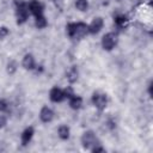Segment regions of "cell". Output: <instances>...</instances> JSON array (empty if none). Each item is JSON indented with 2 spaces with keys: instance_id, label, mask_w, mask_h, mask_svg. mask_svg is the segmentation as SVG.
Segmentation results:
<instances>
[{
  "instance_id": "cb8c5ba5",
  "label": "cell",
  "mask_w": 153,
  "mask_h": 153,
  "mask_svg": "<svg viewBox=\"0 0 153 153\" xmlns=\"http://www.w3.org/2000/svg\"><path fill=\"white\" fill-rule=\"evenodd\" d=\"M7 121H8V118H7L6 114L0 112V129H2V128H5V127H6Z\"/></svg>"
},
{
  "instance_id": "ac0fdd59",
  "label": "cell",
  "mask_w": 153,
  "mask_h": 153,
  "mask_svg": "<svg viewBox=\"0 0 153 153\" xmlns=\"http://www.w3.org/2000/svg\"><path fill=\"white\" fill-rule=\"evenodd\" d=\"M88 0H75V8L80 12H85L88 10Z\"/></svg>"
},
{
  "instance_id": "ba28073f",
  "label": "cell",
  "mask_w": 153,
  "mask_h": 153,
  "mask_svg": "<svg viewBox=\"0 0 153 153\" xmlns=\"http://www.w3.org/2000/svg\"><path fill=\"white\" fill-rule=\"evenodd\" d=\"M49 99L50 102L57 104V103H62L66 98H65V94H63V88L59 87V86H54L50 88L49 91Z\"/></svg>"
},
{
  "instance_id": "8fae6325",
  "label": "cell",
  "mask_w": 153,
  "mask_h": 153,
  "mask_svg": "<svg viewBox=\"0 0 153 153\" xmlns=\"http://www.w3.org/2000/svg\"><path fill=\"white\" fill-rule=\"evenodd\" d=\"M36 65H37L36 63V59H35V56L32 54L27 53V54H25L23 56V59H22V67L24 69H26V71H33L35 67H36Z\"/></svg>"
},
{
  "instance_id": "7402d4cb",
  "label": "cell",
  "mask_w": 153,
  "mask_h": 153,
  "mask_svg": "<svg viewBox=\"0 0 153 153\" xmlns=\"http://www.w3.org/2000/svg\"><path fill=\"white\" fill-rule=\"evenodd\" d=\"M90 151H91L92 153H103V152H105V148L103 147V145H102L100 141H99V142H97Z\"/></svg>"
},
{
  "instance_id": "5bb4252c",
  "label": "cell",
  "mask_w": 153,
  "mask_h": 153,
  "mask_svg": "<svg viewBox=\"0 0 153 153\" xmlns=\"http://www.w3.org/2000/svg\"><path fill=\"white\" fill-rule=\"evenodd\" d=\"M68 104H69V108L72 109V110H80L81 108H82V104H84V99H82V97L81 96H79V94H74V96H72L69 99H68Z\"/></svg>"
},
{
  "instance_id": "8992f818",
  "label": "cell",
  "mask_w": 153,
  "mask_h": 153,
  "mask_svg": "<svg viewBox=\"0 0 153 153\" xmlns=\"http://www.w3.org/2000/svg\"><path fill=\"white\" fill-rule=\"evenodd\" d=\"M27 8H29L30 14H32L33 17L44 14V5L39 0H29L27 1Z\"/></svg>"
},
{
  "instance_id": "4fadbf2b",
  "label": "cell",
  "mask_w": 153,
  "mask_h": 153,
  "mask_svg": "<svg viewBox=\"0 0 153 153\" xmlns=\"http://www.w3.org/2000/svg\"><path fill=\"white\" fill-rule=\"evenodd\" d=\"M66 79H67V81L71 85L78 81V79H79V69H78L76 66H71L67 69V72H66Z\"/></svg>"
},
{
  "instance_id": "3957f363",
  "label": "cell",
  "mask_w": 153,
  "mask_h": 153,
  "mask_svg": "<svg viewBox=\"0 0 153 153\" xmlns=\"http://www.w3.org/2000/svg\"><path fill=\"white\" fill-rule=\"evenodd\" d=\"M118 44V32L117 31H109L103 35L100 39V45L105 51L114 50Z\"/></svg>"
},
{
  "instance_id": "603a6c76",
  "label": "cell",
  "mask_w": 153,
  "mask_h": 153,
  "mask_svg": "<svg viewBox=\"0 0 153 153\" xmlns=\"http://www.w3.org/2000/svg\"><path fill=\"white\" fill-rule=\"evenodd\" d=\"M8 35H10V29L7 26H5V25H1L0 26V39L6 38Z\"/></svg>"
},
{
  "instance_id": "7a4b0ae2",
  "label": "cell",
  "mask_w": 153,
  "mask_h": 153,
  "mask_svg": "<svg viewBox=\"0 0 153 153\" xmlns=\"http://www.w3.org/2000/svg\"><path fill=\"white\" fill-rule=\"evenodd\" d=\"M14 4V14H16V22L18 25H23L27 22L30 17V12L27 8V2L25 0H13Z\"/></svg>"
},
{
  "instance_id": "30bf717a",
  "label": "cell",
  "mask_w": 153,
  "mask_h": 153,
  "mask_svg": "<svg viewBox=\"0 0 153 153\" xmlns=\"http://www.w3.org/2000/svg\"><path fill=\"white\" fill-rule=\"evenodd\" d=\"M33 135H35V128L32 126L26 127L20 134V143H22V146H27L32 141Z\"/></svg>"
},
{
  "instance_id": "ffe728a7",
  "label": "cell",
  "mask_w": 153,
  "mask_h": 153,
  "mask_svg": "<svg viewBox=\"0 0 153 153\" xmlns=\"http://www.w3.org/2000/svg\"><path fill=\"white\" fill-rule=\"evenodd\" d=\"M105 126H106V128H108L109 130H115L116 127H117V122H116V120H115L114 117H109V118L105 121Z\"/></svg>"
},
{
  "instance_id": "2e32d148",
  "label": "cell",
  "mask_w": 153,
  "mask_h": 153,
  "mask_svg": "<svg viewBox=\"0 0 153 153\" xmlns=\"http://www.w3.org/2000/svg\"><path fill=\"white\" fill-rule=\"evenodd\" d=\"M18 67H19V63L16 60L11 59L6 65V73L8 75H14L17 73V71H18Z\"/></svg>"
},
{
  "instance_id": "9a60e30c",
  "label": "cell",
  "mask_w": 153,
  "mask_h": 153,
  "mask_svg": "<svg viewBox=\"0 0 153 153\" xmlns=\"http://www.w3.org/2000/svg\"><path fill=\"white\" fill-rule=\"evenodd\" d=\"M57 136L62 141H67L71 137V128L67 124H60L57 128Z\"/></svg>"
},
{
  "instance_id": "6da1fadb",
  "label": "cell",
  "mask_w": 153,
  "mask_h": 153,
  "mask_svg": "<svg viewBox=\"0 0 153 153\" xmlns=\"http://www.w3.org/2000/svg\"><path fill=\"white\" fill-rule=\"evenodd\" d=\"M66 33L71 39H81L88 35V26L84 22H71L66 25Z\"/></svg>"
},
{
  "instance_id": "e0dca14e",
  "label": "cell",
  "mask_w": 153,
  "mask_h": 153,
  "mask_svg": "<svg viewBox=\"0 0 153 153\" xmlns=\"http://www.w3.org/2000/svg\"><path fill=\"white\" fill-rule=\"evenodd\" d=\"M35 26L37 29H45L48 26V20H47V18H45L44 14H41V16L35 17Z\"/></svg>"
},
{
  "instance_id": "52a82bcc",
  "label": "cell",
  "mask_w": 153,
  "mask_h": 153,
  "mask_svg": "<svg viewBox=\"0 0 153 153\" xmlns=\"http://www.w3.org/2000/svg\"><path fill=\"white\" fill-rule=\"evenodd\" d=\"M87 26H88V35H97L104 27V19L102 17H94L90 22V24H87Z\"/></svg>"
},
{
  "instance_id": "d6986e66",
  "label": "cell",
  "mask_w": 153,
  "mask_h": 153,
  "mask_svg": "<svg viewBox=\"0 0 153 153\" xmlns=\"http://www.w3.org/2000/svg\"><path fill=\"white\" fill-rule=\"evenodd\" d=\"M11 110V104L7 99L5 98H0V112H4V114H8Z\"/></svg>"
},
{
  "instance_id": "4316f807",
  "label": "cell",
  "mask_w": 153,
  "mask_h": 153,
  "mask_svg": "<svg viewBox=\"0 0 153 153\" xmlns=\"http://www.w3.org/2000/svg\"><path fill=\"white\" fill-rule=\"evenodd\" d=\"M116 1H121V0H116Z\"/></svg>"
},
{
  "instance_id": "9c48e42d",
  "label": "cell",
  "mask_w": 153,
  "mask_h": 153,
  "mask_svg": "<svg viewBox=\"0 0 153 153\" xmlns=\"http://www.w3.org/2000/svg\"><path fill=\"white\" fill-rule=\"evenodd\" d=\"M38 116H39L41 122H43V123H50V122L54 120L55 112H54V110H53L50 106L43 105V106L41 108V110H39Z\"/></svg>"
},
{
  "instance_id": "5b68a950",
  "label": "cell",
  "mask_w": 153,
  "mask_h": 153,
  "mask_svg": "<svg viewBox=\"0 0 153 153\" xmlns=\"http://www.w3.org/2000/svg\"><path fill=\"white\" fill-rule=\"evenodd\" d=\"M80 142H81V146L85 149L90 151L97 142H99V140H98L97 134L93 130H86V131L82 133V135L80 137Z\"/></svg>"
},
{
  "instance_id": "7c38bea8",
  "label": "cell",
  "mask_w": 153,
  "mask_h": 153,
  "mask_svg": "<svg viewBox=\"0 0 153 153\" xmlns=\"http://www.w3.org/2000/svg\"><path fill=\"white\" fill-rule=\"evenodd\" d=\"M114 24L117 27V30H124V29H127V26L129 24V19L126 14L118 13L114 17Z\"/></svg>"
},
{
  "instance_id": "44dd1931",
  "label": "cell",
  "mask_w": 153,
  "mask_h": 153,
  "mask_svg": "<svg viewBox=\"0 0 153 153\" xmlns=\"http://www.w3.org/2000/svg\"><path fill=\"white\" fill-rule=\"evenodd\" d=\"M63 94H65V98L66 99H69L72 96H74L75 94V92H74V88L69 85V86H67V87H65L63 88Z\"/></svg>"
},
{
  "instance_id": "484cf974",
  "label": "cell",
  "mask_w": 153,
  "mask_h": 153,
  "mask_svg": "<svg viewBox=\"0 0 153 153\" xmlns=\"http://www.w3.org/2000/svg\"><path fill=\"white\" fill-rule=\"evenodd\" d=\"M51 1H55V2H57V1H60V0H51Z\"/></svg>"
},
{
  "instance_id": "d4e9b609",
  "label": "cell",
  "mask_w": 153,
  "mask_h": 153,
  "mask_svg": "<svg viewBox=\"0 0 153 153\" xmlns=\"http://www.w3.org/2000/svg\"><path fill=\"white\" fill-rule=\"evenodd\" d=\"M147 92H148V96L152 98L153 97V80H149L147 85Z\"/></svg>"
},
{
  "instance_id": "277c9868",
  "label": "cell",
  "mask_w": 153,
  "mask_h": 153,
  "mask_svg": "<svg viewBox=\"0 0 153 153\" xmlns=\"http://www.w3.org/2000/svg\"><path fill=\"white\" fill-rule=\"evenodd\" d=\"M91 103L92 105L98 110V111H104L105 108L108 106V103H109V98H108V94L102 92V91H94L91 96Z\"/></svg>"
}]
</instances>
